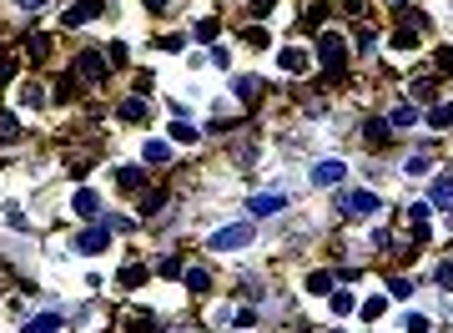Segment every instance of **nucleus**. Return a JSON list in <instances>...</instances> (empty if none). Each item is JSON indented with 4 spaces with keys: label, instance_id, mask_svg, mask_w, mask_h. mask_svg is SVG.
I'll return each instance as SVG.
<instances>
[{
    "label": "nucleus",
    "instance_id": "f704fd0d",
    "mask_svg": "<svg viewBox=\"0 0 453 333\" xmlns=\"http://www.w3.org/2000/svg\"><path fill=\"white\" fill-rule=\"evenodd\" d=\"M302 20H308V26L317 31V26H322V20H328V10H322V6H308V15H302Z\"/></svg>",
    "mask_w": 453,
    "mask_h": 333
},
{
    "label": "nucleus",
    "instance_id": "6ab92c4d",
    "mask_svg": "<svg viewBox=\"0 0 453 333\" xmlns=\"http://www.w3.org/2000/svg\"><path fill=\"white\" fill-rule=\"evenodd\" d=\"M20 137V121H15V111H0V141H15Z\"/></svg>",
    "mask_w": 453,
    "mask_h": 333
},
{
    "label": "nucleus",
    "instance_id": "72a5a7b5",
    "mask_svg": "<svg viewBox=\"0 0 453 333\" xmlns=\"http://www.w3.org/2000/svg\"><path fill=\"white\" fill-rule=\"evenodd\" d=\"M157 268H161V273H166V278H182V258H161Z\"/></svg>",
    "mask_w": 453,
    "mask_h": 333
},
{
    "label": "nucleus",
    "instance_id": "58836bf2",
    "mask_svg": "<svg viewBox=\"0 0 453 333\" xmlns=\"http://www.w3.org/2000/svg\"><path fill=\"white\" fill-rule=\"evenodd\" d=\"M272 6L277 0H252V15H272Z\"/></svg>",
    "mask_w": 453,
    "mask_h": 333
},
{
    "label": "nucleus",
    "instance_id": "393cba45",
    "mask_svg": "<svg viewBox=\"0 0 453 333\" xmlns=\"http://www.w3.org/2000/svg\"><path fill=\"white\" fill-rule=\"evenodd\" d=\"M434 283L443 288V293H453V263H438L434 268Z\"/></svg>",
    "mask_w": 453,
    "mask_h": 333
},
{
    "label": "nucleus",
    "instance_id": "4be33fe9",
    "mask_svg": "<svg viewBox=\"0 0 453 333\" xmlns=\"http://www.w3.org/2000/svg\"><path fill=\"white\" fill-rule=\"evenodd\" d=\"M257 86H262V81H257V76H242V81H237V96H242L247 107H252V101H257Z\"/></svg>",
    "mask_w": 453,
    "mask_h": 333
},
{
    "label": "nucleus",
    "instance_id": "cd10ccee",
    "mask_svg": "<svg viewBox=\"0 0 453 333\" xmlns=\"http://www.w3.org/2000/svg\"><path fill=\"white\" fill-rule=\"evenodd\" d=\"M388 132H393L388 121H368V141H373V147H383V141H388Z\"/></svg>",
    "mask_w": 453,
    "mask_h": 333
},
{
    "label": "nucleus",
    "instance_id": "f8f14e48",
    "mask_svg": "<svg viewBox=\"0 0 453 333\" xmlns=\"http://www.w3.org/2000/svg\"><path fill=\"white\" fill-rule=\"evenodd\" d=\"M56 328H66V318H61V313H35V318L26 323V333H56Z\"/></svg>",
    "mask_w": 453,
    "mask_h": 333
},
{
    "label": "nucleus",
    "instance_id": "f3484780",
    "mask_svg": "<svg viewBox=\"0 0 453 333\" xmlns=\"http://www.w3.org/2000/svg\"><path fill=\"white\" fill-rule=\"evenodd\" d=\"M182 283L191 288V293H207V283H212V278H207V268H186V273H182Z\"/></svg>",
    "mask_w": 453,
    "mask_h": 333
},
{
    "label": "nucleus",
    "instance_id": "6e6552de",
    "mask_svg": "<svg viewBox=\"0 0 453 333\" xmlns=\"http://www.w3.org/2000/svg\"><path fill=\"white\" fill-rule=\"evenodd\" d=\"M76 76L101 81V76H106V56H101V51H81V56H76Z\"/></svg>",
    "mask_w": 453,
    "mask_h": 333
},
{
    "label": "nucleus",
    "instance_id": "0eeeda50",
    "mask_svg": "<svg viewBox=\"0 0 453 333\" xmlns=\"http://www.w3.org/2000/svg\"><path fill=\"white\" fill-rule=\"evenodd\" d=\"M247 207H252V217H277V212L287 207V197H283V192H257Z\"/></svg>",
    "mask_w": 453,
    "mask_h": 333
},
{
    "label": "nucleus",
    "instance_id": "20e7f679",
    "mask_svg": "<svg viewBox=\"0 0 453 333\" xmlns=\"http://www.w3.org/2000/svg\"><path fill=\"white\" fill-rule=\"evenodd\" d=\"M71 247H76V253H86V258L106 253V247H111V222H96V227H86V233H81Z\"/></svg>",
    "mask_w": 453,
    "mask_h": 333
},
{
    "label": "nucleus",
    "instance_id": "4c0bfd02",
    "mask_svg": "<svg viewBox=\"0 0 453 333\" xmlns=\"http://www.w3.org/2000/svg\"><path fill=\"white\" fill-rule=\"evenodd\" d=\"M403 328H408V333H428V318H418V313H413V318H408Z\"/></svg>",
    "mask_w": 453,
    "mask_h": 333
},
{
    "label": "nucleus",
    "instance_id": "c85d7f7f",
    "mask_svg": "<svg viewBox=\"0 0 453 333\" xmlns=\"http://www.w3.org/2000/svg\"><path fill=\"white\" fill-rule=\"evenodd\" d=\"M388 293H393V298H413V283H408V278H393V283H388Z\"/></svg>",
    "mask_w": 453,
    "mask_h": 333
},
{
    "label": "nucleus",
    "instance_id": "7ed1b4c3",
    "mask_svg": "<svg viewBox=\"0 0 453 333\" xmlns=\"http://www.w3.org/2000/svg\"><path fill=\"white\" fill-rule=\"evenodd\" d=\"M337 207H342V217H373L383 202H378V192L358 187V192H342V197H337Z\"/></svg>",
    "mask_w": 453,
    "mask_h": 333
},
{
    "label": "nucleus",
    "instance_id": "37998d69",
    "mask_svg": "<svg viewBox=\"0 0 453 333\" xmlns=\"http://www.w3.org/2000/svg\"><path fill=\"white\" fill-rule=\"evenodd\" d=\"M146 6H151V10H166V0H146Z\"/></svg>",
    "mask_w": 453,
    "mask_h": 333
},
{
    "label": "nucleus",
    "instance_id": "79ce46f5",
    "mask_svg": "<svg viewBox=\"0 0 453 333\" xmlns=\"http://www.w3.org/2000/svg\"><path fill=\"white\" fill-rule=\"evenodd\" d=\"M342 10H353V15H358V10H363V0H342Z\"/></svg>",
    "mask_w": 453,
    "mask_h": 333
},
{
    "label": "nucleus",
    "instance_id": "ea45409f",
    "mask_svg": "<svg viewBox=\"0 0 453 333\" xmlns=\"http://www.w3.org/2000/svg\"><path fill=\"white\" fill-rule=\"evenodd\" d=\"M438 66H443V71H453V46H443V51H438Z\"/></svg>",
    "mask_w": 453,
    "mask_h": 333
},
{
    "label": "nucleus",
    "instance_id": "4468645a",
    "mask_svg": "<svg viewBox=\"0 0 453 333\" xmlns=\"http://www.w3.org/2000/svg\"><path fill=\"white\" fill-rule=\"evenodd\" d=\"M308 293L312 298H328L333 293V273H308Z\"/></svg>",
    "mask_w": 453,
    "mask_h": 333
},
{
    "label": "nucleus",
    "instance_id": "423d86ee",
    "mask_svg": "<svg viewBox=\"0 0 453 333\" xmlns=\"http://www.w3.org/2000/svg\"><path fill=\"white\" fill-rule=\"evenodd\" d=\"M342 177H348V162H337V157H328V162L312 166V187H337Z\"/></svg>",
    "mask_w": 453,
    "mask_h": 333
},
{
    "label": "nucleus",
    "instance_id": "9b49d317",
    "mask_svg": "<svg viewBox=\"0 0 453 333\" xmlns=\"http://www.w3.org/2000/svg\"><path fill=\"white\" fill-rule=\"evenodd\" d=\"M428 207H453V177H438L428 187Z\"/></svg>",
    "mask_w": 453,
    "mask_h": 333
},
{
    "label": "nucleus",
    "instance_id": "c9c22d12",
    "mask_svg": "<svg viewBox=\"0 0 453 333\" xmlns=\"http://www.w3.org/2000/svg\"><path fill=\"white\" fill-rule=\"evenodd\" d=\"M217 36V20H197V40H212Z\"/></svg>",
    "mask_w": 453,
    "mask_h": 333
},
{
    "label": "nucleus",
    "instance_id": "f03ea898",
    "mask_svg": "<svg viewBox=\"0 0 453 333\" xmlns=\"http://www.w3.org/2000/svg\"><path fill=\"white\" fill-rule=\"evenodd\" d=\"M257 238V227L252 222H227V227H217V233H212V253H242V247Z\"/></svg>",
    "mask_w": 453,
    "mask_h": 333
},
{
    "label": "nucleus",
    "instance_id": "e433bc0d",
    "mask_svg": "<svg viewBox=\"0 0 453 333\" xmlns=\"http://www.w3.org/2000/svg\"><path fill=\"white\" fill-rule=\"evenodd\" d=\"M408 217H413V222L423 227V222H428V202H413V207H408Z\"/></svg>",
    "mask_w": 453,
    "mask_h": 333
},
{
    "label": "nucleus",
    "instance_id": "a211bd4d",
    "mask_svg": "<svg viewBox=\"0 0 453 333\" xmlns=\"http://www.w3.org/2000/svg\"><path fill=\"white\" fill-rule=\"evenodd\" d=\"M126 333H157V318H151V313H132V318H126Z\"/></svg>",
    "mask_w": 453,
    "mask_h": 333
},
{
    "label": "nucleus",
    "instance_id": "aec40b11",
    "mask_svg": "<svg viewBox=\"0 0 453 333\" xmlns=\"http://www.w3.org/2000/svg\"><path fill=\"white\" fill-rule=\"evenodd\" d=\"M428 121H434V127H453V101H438V107L428 111Z\"/></svg>",
    "mask_w": 453,
    "mask_h": 333
},
{
    "label": "nucleus",
    "instance_id": "c03bdc74",
    "mask_svg": "<svg viewBox=\"0 0 453 333\" xmlns=\"http://www.w3.org/2000/svg\"><path fill=\"white\" fill-rule=\"evenodd\" d=\"M393 6H408V0H393Z\"/></svg>",
    "mask_w": 453,
    "mask_h": 333
},
{
    "label": "nucleus",
    "instance_id": "c756f323",
    "mask_svg": "<svg viewBox=\"0 0 453 333\" xmlns=\"http://www.w3.org/2000/svg\"><path fill=\"white\" fill-rule=\"evenodd\" d=\"M333 298V313H353V293H328Z\"/></svg>",
    "mask_w": 453,
    "mask_h": 333
},
{
    "label": "nucleus",
    "instance_id": "7c9ffc66",
    "mask_svg": "<svg viewBox=\"0 0 453 333\" xmlns=\"http://www.w3.org/2000/svg\"><path fill=\"white\" fill-rule=\"evenodd\" d=\"M10 76H15V56L6 51V56H0V86H6V81H10Z\"/></svg>",
    "mask_w": 453,
    "mask_h": 333
},
{
    "label": "nucleus",
    "instance_id": "2f4dec72",
    "mask_svg": "<svg viewBox=\"0 0 453 333\" xmlns=\"http://www.w3.org/2000/svg\"><path fill=\"white\" fill-rule=\"evenodd\" d=\"M20 101H26V107H46V96H40L35 86H20Z\"/></svg>",
    "mask_w": 453,
    "mask_h": 333
},
{
    "label": "nucleus",
    "instance_id": "bb28decb",
    "mask_svg": "<svg viewBox=\"0 0 453 333\" xmlns=\"http://www.w3.org/2000/svg\"><path fill=\"white\" fill-rule=\"evenodd\" d=\"M408 91H413V101H434V81H428V76H418Z\"/></svg>",
    "mask_w": 453,
    "mask_h": 333
},
{
    "label": "nucleus",
    "instance_id": "39448f33",
    "mask_svg": "<svg viewBox=\"0 0 453 333\" xmlns=\"http://www.w3.org/2000/svg\"><path fill=\"white\" fill-rule=\"evenodd\" d=\"M101 10H106V0H81V6H71L66 15H61V26L76 31V26H86V20H96Z\"/></svg>",
    "mask_w": 453,
    "mask_h": 333
},
{
    "label": "nucleus",
    "instance_id": "b1692460",
    "mask_svg": "<svg viewBox=\"0 0 453 333\" xmlns=\"http://www.w3.org/2000/svg\"><path fill=\"white\" fill-rule=\"evenodd\" d=\"M388 121H393V127H418V111H413V107H393V116H388Z\"/></svg>",
    "mask_w": 453,
    "mask_h": 333
},
{
    "label": "nucleus",
    "instance_id": "a878e982",
    "mask_svg": "<svg viewBox=\"0 0 453 333\" xmlns=\"http://www.w3.org/2000/svg\"><path fill=\"white\" fill-rule=\"evenodd\" d=\"M141 278H146V268H141V263H126V268H121V283H126V288H136Z\"/></svg>",
    "mask_w": 453,
    "mask_h": 333
},
{
    "label": "nucleus",
    "instance_id": "dca6fc26",
    "mask_svg": "<svg viewBox=\"0 0 453 333\" xmlns=\"http://www.w3.org/2000/svg\"><path fill=\"white\" fill-rule=\"evenodd\" d=\"M116 187H121V192H136V187H141V166H121V172H116Z\"/></svg>",
    "mask_w": 453,
    "mask_h": 333
},
{
    "label": "nucleus",
    "instance_id": "f257e3e1",
    "mask_svg": "<svg viewBox=\"0 0 453 333\" xmlns=\"http://www.w3.org/2000/svg\"><path fill=\"white\" fill-rule=\"evenodd\" d=\"M317 61H322V71H328V81H337L348 71V40L342 36H317Z\"/></svg>",
    "mask_w": 453,
    "mask_h": 333
},
{
    "label": "nucleus",
    "instance_id": "a19ab883",
    "mask_svg": "<svg viewBox=\"0 0 453 333\" xmlns=\"http://www.w3.org/2000/svg\"><path fill=\"white\" fill-rule=\"evenodd\" d=\"M15 6H20V10H40L46 0H15Z\"/></svg>",
    "mask_w": 453,
    "mask_h": 333
},
{
    "label": "nucleus",
    "instance_id": "2eb2a0df",
    "mask_svg": "<svg viewBox=\"0 0 453 333\" xmlns=\"http://www.w3.org/2000/svg\"><path fill=\"white\" fill-rule=\"evenodd\" d=\"M197 137H202V132L191 127V121H171V141H182V147H191Z\"/></svg>",
    "mask_w": 453,
    "mask_h": 333
},
{
    "label": "nucleus",
    "instance_id": "473e14b6",
    "mask_svg": "<svg viewBox=\"0 0 453 333\" xmlns=\"http://www.w3.org/2000/svg\"><path fill=\"white\" fill-rule=\"evenodd\" d=\"M403 172H408V177H423V172H428V157H408Z\"/></svg>",
    "mask_w": 453,
    "mask_h": 333
},
{
    "label": "nucleus",
    "instance_id": "412c9836",
    "mask_svg": "<svg viewBox=\"0 0 453 333\" xmlns=\"http://www.w3.org/2000/svg\"><path fill=\"white\" fill-rule=\"evenodd\" d=\"M146 162L166 166V162H171V147H166V141H146Z\"/></svg>",
    "mask_w": 453,
    "mask_h": 333
},
{
    "label": "nucleus",
    "instance_id": "1a4fd4ad",
    "mask_svg": "<svg viewBox=\"0 0 453 333\" xmlns=\"http://www.w3.org/2000/svg\"><path fill=\"white\" fill-rule=\"evenodd\" d=\"M71 212H81V217H96V212H101V197L91 192V187H81V192L71 197Z\"/></svg>",
    "mask_w": 453,
    "mask_h": 333
},
{
    "label": "nucleus",
    "instance_id": "ddd939ff",
    "mask_svg": "<svg viewBox=\"0 0 453 333\" xmlns=\"http://www.w3.org/2000/svg\"><path fill=\"white\" fill-rule=\"evenodd\" d=\"M277 66H283V71H302V66H308V51H302V46H287L283 56H277Z\"/></svg>",
    "mask_w": 453,
    "mask_h": 333
},
{
    "label": "nucleus",
    "instance_id": "5701e85b",
    "mask_svg": "<svg viewBox=\"0 0 453 333\" xmlns=\"http://www.w3.org/2000/svg\"><path fill=\"white\" fill-rule=\"evenodd\" d=\"M393 46H398V51H418V31H413V26H403V31L393 36Z\"/></svg>",
    "mask_w": 453,
    "mask_h": 333
},
{
    "label": "nucleus",
    "instance_id": "9d476101",
    "mask_svg": "<svg viewBox=\"0 0 453 333\" xmlns=\"http://www.w3.org/2000/svg\"><path fill=\"white\" fill-rule=\"evenodd\" d=\"M116 116H121V121H146V116H151V101H146V96H132V101H121Z\"/></svg>",
    "mask_w": 453,
    "mask_h": 333
}]
</instances>
